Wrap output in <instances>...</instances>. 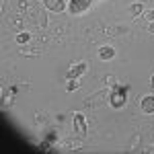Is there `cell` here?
Masks as SVG:
<instances>
[{
  "instance_id": "6da1fadb",
  "label": "cell",
  "mask_w": 154,
  "mask_h": 154,
  "mask_svg": "<svg viewBox=\"0 0 154 154\" xmlns=\"http://www.w3.org/2000/svg\"><path fill=\"white\" fill-rule=\"evenodd\" d=\"M125 93H128L125 86H121V84H115V86H113L111 97H109V103H111L113 109H121V107L125 105Z\"/></svg>"
},
{
  "instance_id": "7a4b0ae2",
  "label": "cell",
  "mask_w": 154,
  "mask_h": 154,
  "mask_svg": "<svg viewBox=\"0 0 154 154\" xmlns=\"http://www.w3.org/2000/svg\"><path fill=\"white\" fill-rule=\"evenodd\" d=\"M91 4H93V0H70L68 11H70V14H80V12L88 11Z\"/></svg>"
},
{
  "instance_id": "3957f363",
  "label": "cell",
  "mask_w": 154,
  "mask_h": 154,
  "mask_svg": "<svg viewBox=\"0 0 154 154\" xmlns=\"http://www.w3.org/2000/svg\"><path fill=\"white\" fill-rule=\"evenodd\" d=\"M74 128H76V131H78V136H80V138H84V136H86V131H88L86 119H84V115L80 113V111H76V113H74Z\"/></svg>"
},
{
  "instance_id": "277c9868",
  "label": "cell",
  "mask_w": 154,
  "mask_h": 154,
  "mask_svg": "<svg viewBox=\"0 0 154 154\" xmlns=\"http://www.w3.org/2000/svg\"><path fill=\"white\" fill-rule=\"evenodd\" d=\"M86 70H88V64H86V62H80V64L72 66L70 70L66 72V78H68V80H72V78H78V76H82Z\"/></svg>"
},
{
  "instance_id": "5b68a950",
  "label": "cell",
  "mask_w": 154,
  "mask_h": 154,
  "mask_svg": "<svg viewBox=\"0 0 154 154\" xmlns=\"http://www.w3.org/2000/svg\"><path fill=\"white\" fill-rule=\"evenodd\" d=\"M140 109H142L144 113H154V95H146V97H142Z\"/></svg>"
},
{
  "instance_id": "8992f818",
  "label": "cell",
  "mask_w": 154,
  "mask_h": 154,
  "mask_svg": "<svg viewBox=\"0 0 154 154\" xmlns=\"http://www.w3.org/2000/svg\"><path fill=\"white\" fill-rule=\"evenodd\" d=\"M43 4H45L51 12H62L64 8H66L64 0H43Z\"/></svg>"
},
{
  "instance_id": "52a82bcc",
  "label": "cell",
  "mask_w": 154,
  "mask_h": 154,
  "mask_svg": "<svg viewBox=\"0 0 154 154\" xmlns=\"http://www.w3.org/2000/svg\"><path fill=\"white\" fill-rule=\"evenodd\" d=\"M99 58L101 60H113L115 58V49L111 48V45H103V48L99 49Z\"/></svg>"
},
{
  "instance_id": "ba28073f",
  "label": "cell",
  "mask_w": 154,
  "mask_h": 154,
  "mask_svg": "<svg viewBox=\"0 0 154 154\" xmlns=\"http://www.w3.org/2000/svg\"><path fill=\"white\" fill-rule=\"evenodd\" d=\"M130 12H131V17H140V14L144 12V6L140 4V2H136V4L130 6Z\"/></svg>"
},
{
  "instance_id": "9c48e42d",
  "label": "cell",
  "mask_w": 154,
  "mask_h": 154,
  "mask_svg": "<svg viewBox=\"0 0 154 154\" xmlns=\"http://www.w3.org/2000/svg\"><path fill=\"white\" fill-rule=\"evenodd\" d=\"M78 86H80L78 78H72V80H68V84H66V91H68V93H72V91H76Z\"/></svg>"
},
{
  "instance_id": "30bf717a",
  "label": "cell",
  "mask_w": 154,
  "mask_h": 154,
  "mask_svg": "<svg viewBox=\"0 0 154 154\" xmlns=\"http://www.w3.org/2000/svg\"><path fill=\"white\" fill-rule=\"evenodd\" d=\"M56 140H58V136H56V134H49V136H48V140L41 144V150H48V146H49L51 142H56Z\"/></svg>"
},
{
  "instance_id": "8fae6325",
  "label": "cell",
  "mask_w": 154,
  "mask_h": 154,
  "mask_svg": "<svg viewBox=\"0 0 154 154\" xmlns=\"http://www.w3.org/2000/svg\"><path fill=\"white\" fill-rule=\"evenodd\" d=\"M29 39H31L29 33H19V35H17V43H27Z\"/></svg>"
},
{
  "instance_id": "7c38bea8",
  "label": "cell",
  "mask_w": 154,
  "mask_h": 154,
  "mask_svg": "<svg viewBox=\"0 0 154 154\" xmlns=\"http://www.w3.org/2000/svg\"><path fill=\"white\" fill-rule=\"evenodd\" d=\"M144 17H146V19L150 21V23H154V11H148L146 14H144Z\"/></svg>"
},
{
  "instance_id": "4fadbf2b",
  "label": "cell",
  "mask_w": 154,
  "mask_h": 154,
  "mask_svg": "<svg viewBox=\"0 0 154 154\" xmlns=\"http://www.w3.org/2000/svg\"><path fill=\"white\" fill-rule=\"evenodd\" d=\"M150 33H154V23H150Z\"/></svg>"
},
{
  "instance_id": "5bb4252c",
  "label": "cell",
  "mask_w": 154,
  "mask_h": 154,
  "mask_svg": "<svg viewBox=\"0 0 154 154\" xmlns=\"http://www.w3.org/2000/svg\"><path fill=\"white\" fill-rule=\"evenodd\" d=\"M150 84H152V86H154V76H152V78H150Z\"/></svg>"
}]
</instances>
